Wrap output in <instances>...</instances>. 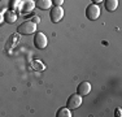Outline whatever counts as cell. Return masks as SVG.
<instances>
[{"label": "cell", "instance_id": "obj_1", "mask_svg": "<svg viewBox=\"0 0 122 117\" xmlns=\"http://www.w3.org/2000/svg\"><path fill=\"white\" fill-rule=\"evenodd\" d=\"M17 31L22 35H30V34H34L36 31V23L33 22L31 20H27V21L22 22L21 25L17 27Z\"/></svg>", "mask_w": 122, "mask_h": 117}, {"label": "cell", "instance_id": "obj_2", "mask_svg": "<svg viewBox=\"0 0 122 117\" xmlns=\"http://www.w3.org/2000/svg\"><path fill=\"white\" fill-rule=\"evenodd\" d=\"M86 16H87V18L91 20V21L97 20L99 17H100V8H99L96 4H94V3L90 4L86 9Z\"/></svg>", "mask_w": 122, "mask_h": 117}, {"label": "cell", "instance_id": "obj_3", "mask_svg": "<svg viewBox=\"0 0 122 117\" xmlns=\"http://www.w3.org/2000/svg\"><path fill=\"white\" fill-rule=\"evenodd\" d=\"M47 37H46V34H43L42 31H38V33H35V37H34V44H35L36 48L39 49H43L47 47Z\"/></svg>", "mask_w": 122, "mask_h": 117}, {"label": "cell", "instance_id": "obj_4", "mask_svg": "<svg viewBox=\"0 0 122 117\" xmlns=\"http://www.w3.org/2000/svg\"><path fill=\"white\" fill-rule=\"evenodd\" d=\"M81 104H82V95H79V94H73V95H70L68 99V103H66L69 109H75V108H78Z\"/></svg>", "mask_w": 122, "mask_h": 117}, {"label": "cell", "instance_id": "obj_5", "mask_svg": "<svg viewBox=\"0 0 122 117\" xmlns=\"http://www.w3.org/2000/svg\"><path fill=\"white\" fill-rule=\"evenodd\" d=\"M49 17H51L52 22H60L64 17V9L61 7H56V5H55V7L52 8L51 13H49Z\"/></svg>", "mask_w": 122, "mask_h": 117}, {"label": "cell", "instance_id": "obj_6", "mask_svg": "<svg viewBox=\"0 0 122 117\" xmlns=\"http://www.w3.org/2000/svg\"><path fill=\"white\" fill-rule=\"evenodd\" d=\"M90 91H91V83H90V82H82V83H79L77 87V92L82 96L88 95Z\"/></svg>", "mask_w": 122, "mask_h": 117}, {"label": "cell", "instance_id": "obj_7", "mask_svg": "<svg viewBox=\"0 0 122 117\" xmlns=\"http://www.w3.org/2000/svg\"><path fill=\"white\" fill-rule=\"evenodd\" d=\"M35 8V3L33 0H24L21 1V7H20V11H22L24 13H29Z\"/></svg>", "mask_w": 122, "mask_h": 117}, {"label": "cell", "instance_id": "obj_8", "mask_svg": "<svg viewBox=\"0 0 122 117\" xmlns=\"http://www.w3.org/2000/svg\"><path fill=\"white\" fill-rule=\"evenodd\" d=\"M35 7L39 9H49L52 7V0H38L35 3Z\"/></svg>", "mask_w": 122, "mask_h": 117}, {"label": "cell", "instance_id": "obj_9", "mask_svg": "<svg viewBox=\"0 0 122 117\" xmlns=\"http://www.w3.org/2000/svg\"><path fill=\"white\" fill-rule=\"evenodd\" d=\"M118 7V0H105V9L109 12H114Z\"/></svg>", "mask_w": 122, "mask_h": 117}, {"label": "cell", "instance_id": "obj_10", "mask_svg": "<svg viewBox=\"0 0 122 117\" xmlns=\"http://www.w3.org/2000/svg\"><path fill=\"white\" fill-rule=\"evenodd\" d=\"M56 116L57 117H71V112L69 108H61V109H59Z\"/></svg>", "mask_w": 122, "mask_h": 117}, {"label": "cell", "instance_id": "obj_11", "mask_svg": "<svg viewBox=\"0 0 122 117\" xmlns=\"http://www.w3.org/2000/svg\"><path fill=\"white\" fill-rule=\"evenodd\" d=\"M4 20L7 22H9V23H12V22H14L17 20V16L13 13V12H7V13L4 14Z\"/></svg>", "mask_w": 122, "mask_h": 117}, {"label": "cell", "instance_id": "obj_12", "mask_svg": "<svg viewBox=\"0 0 122 117\" xmlns=\"http://www.w3.org/2000/svg\"><path fill=\"white\" fill-rule=\"evenodd\" d=\"M20 7H21V0H16V1L13 3V5H12V8L14 11H16L17 8H18V11H20Z\"/></svg>", "mask_w": 122, "mask_h": 117}, {"label": "cell", "instance_id": "obj_13", "mask_svg": "<svg viewBox=\"0 0 122 117\" xmlns=\"http://www.w3.org/2000/svg\"><path fill=\"white\" fill-rule=\"evenodd\" d=\"M64 3V0H52V4H55L56 7H61Z\"/></svg>", "mask_w": 122, "mask_h": 117}, {"label": "cell", "instance_id": "obj_14", "mask_svg": "<svg viewBox=\"0 0 122 117\" xmlns=\"http://www.w3.org/2000/svg\"><path fill=\"white\" fill-rule=\"evenodd\" d=\"M3 21H4V14H3L1 12H0V23H1Z\"/></svg>", "mask_w": 122, "mask_h": 117}, {"label": "cell", "instance_id": "obj_15", "mask_svg": "<svg viewBox=\"0 0 122 117\" xmlns=\"http://www.w3.org/2000/svg\"><path fill=\"white\" fill-rule=\"evenodd\" d=\"M94 1V4H97V3H101V1H104V0H92Z\"/></svg>", "mask_w": 122, "mask_h": 117}, {"label": "cell", "instance_id": "obj_16", "mask_svg": "<svg viewBox=\"0 0 122 117\" xmlns=\"http://www.w3.org/2000/svg\"><path fill=\"white\" fill-rule=\"evenodd\" d=\"M116 113H117L118 117H120V116H121V109H117V111H116Z\"/></svg>", "mask_w": 122, "mask_h": 117}]
</instances>
